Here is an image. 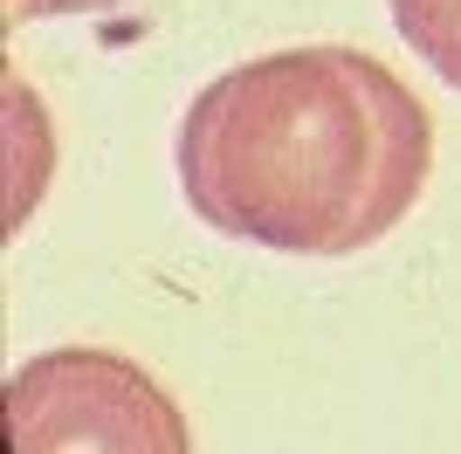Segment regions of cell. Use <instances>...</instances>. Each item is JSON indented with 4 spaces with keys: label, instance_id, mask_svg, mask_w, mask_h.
<instances>
[{
    "label": "cell",
    "instance_id": "1",
    "mask_svg": "<svg viewBox=\"0 0 461 454\" xmlns=\"http://www.w3.org/2000/svg\"><path fill=\"white\" fill-rule=\"evenodd\" d=\"M179 193L221 241L358 255L420 207L434 117L379 56L310 41L234 62L179 117Z\"/></svg>",
    "mask_w": 461,
    "mask_h": 454
},
{
    "label": "cell",
    "instance_id": "2",
    "mask_svg": "<svg viewBox=\"0 0 461 454\" xmlns=\"http://www.w3.org/2000/svg\"><path fill=\"white\" fill-rule=\"evenodd\" d=\"M7 440L35 454L62 448H166L186 454L193 434L179 420L173 393L145 365L96 351V344H62L41 351L7 378Z\"/></svg>",
    "mask_w": 461,
    "mask_h": 454
},
{
    "label": "cell",
    "instance_id": "3",
    "mask_svg": "<svg viewBox=\"0 0 461 454\" xmlns=\"http://www.w3.org/2000/svg\"><path fill=\"white\" fill-rule=\"evenodd\" d=\"M393 28L447 90H461V0H393Z\"/></svg>",
    "mask_w": 461,
    "mask_h": 454
}]
</instances>
